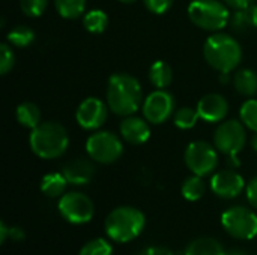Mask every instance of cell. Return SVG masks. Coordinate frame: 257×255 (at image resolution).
Returning <instances> with one entry per match:
<instances>
[{"mask_svg":"<svg viewBox=\"0 0 257 255\" xmlns=\"http://www.w3.org/2000/svg\"><path fill=\"white\" fill-rule=\"evenodd\" d=\"M108 108L117 116H133L143 105V93L139 80L130 74H114L107 86Z\"/></svg>","mask_w":257,"mask_h":255,"instance_id":"cell-1","label":"cell"},{"mask_svg":"<svg viewBox=\"0 0 257 255\" xmlns=\"http://www.w3.org/2000/svg\"><path fill=\"white\" fill-rule=\"evenodd\" d=\"M203 56L215 71L220 74H229L238 68L242 59V50L235 38L226 33H215L206 39Z\"/></svg>","mask_w":257,"mask_h":255,"instance_id":"cell-2","label":"cell"},{"mask_svg":"<svg viewBox=\"0 0 257 255\" xmlns=\"http://www.w3.org/2000/svg\"><path fill=\"white\" fill-rule=\"evenodd\" d=\"M30 147L42 159H54L65 153L69 144L66 129L57 122H41L30 132Z\"/></svg>","mask_w":257,"mask_h":255,"instance_id":"cell-3","label":"cell"},{"mask_svg":"<svg viewBox=\"0 0 257 255\" xmlns=\"http://www.w3.org/2000/svg\"><path fill=\"white\" fill-rule=\"evenodd\" d=\"M145 228V215L130 206L114 209L105 219V233L110 239L125 243L136 239Z\"/></svg>","mask_w":257,"mask_h":255,"instance_id":"cell-4","label":"cell"},{"mask_svg":"<svg viewBox=\"0 0 257 255\" xmlns=\"http://www.w3.org/2000/svg\"><path fill=\"white\" fill-rule=\"evenodd\" d=\"M187 12L193 24L208 32H218L230 21L229 6L220 0H193Z\"/></svg>","mask_w":257,"mask_h":255,"instance_id":"cell-5","label":"cell"},{"mask_svg":"<svg viewBox=\"0 0 257 255\" xmlns=\"http://www.w3.org/2000/svg\"><path fill=\"white\" fill-rule=\"evenodd\" d=\"M247 141V134L242 122L238 120H224L218 125L214 135V146L218 152L227 156V161L233 167H238L241 162L236 155L244 149Z\"/></svg>","mask_w":257,"mask_h":255,"instance_id":"cell-6","label":"cell"},{"mask_svg":"<svg viewBox=\"0 0 257 255\" xmlns=\"http://www.w3.org/2000/svg\"><path fill=\"white\" fill-rule=\"evenodd\" d=\"M87 155L99 164H111L117 161L123 152L120 138L108 131L92 134L86 141Z\"/></svg>","mask_w":257,"mask_h":255,"instance_id":"cell-7","label":"cell"},{"mask_svg":"<svg viewBox=\"0 0 257 255\" xmlns=\"http://www.w3.org/2000/svg\"><path fill=\"white\" fill-rule=\"evenodd\" d=\"M221 222L224 230L236 239L248 240L257 236V215L247 207L235 206L227 209L221 216Z\"/></svg>","mask_w":257,"mask_h":255,"instance_id":"cell-8","label":"cell"},{"mask_svg":"<svg viewBox=\"0 0 257 255\" xmlns=\"http://www.w3.org/2000/svg\"><path fill=\"white\" fill-rule=\"evenodd\" d=\"M184 159L187 167L193 171V174L200 177L208 176L218 165L217 147L205 141H193L185 149Z\"/></svg>","mask_w":257,"mask_h":255,"instance_id":"cell-9","label":"cell"},{"mask_svg":"<svg viewBox=\"0 0 257 255\" xmlns=\"http://www.w3.org/2000/svg\"><path fill=\"white\" fill-rule=\"evenodd\" d=\"M59 212L72 224H86L93 216V203L81 192H68L59 201Z\"/></svg>","mask_w":257,"mask_h":255,"instance_id":"cell-10","label":"cell"},{"mask_svg":"<svg viewBox=\"0 0 257 255\" xmlns=\"http://www.w3.org/2000/svg\"><path fill=\"white\" fill-rule=\"evenodd\" d=\"M173 110H175V99L164 89H157L155 92H152L143 101V105H142L145 119L154 125L164 123L172 116Z\"/></svg>","mask_w":257,"mask_h":255,"instance_id":"cell-11","label":"cell"},{"mask_svg":"<svg viewBox=\"0 0 257 255\" xmlns=\"http://www.w3.org/2000/svg\"><path fill=\"white\" fill-rule=\"evenodd\" d=\"M107 110H108L107 105L101 99L87 98L78 105L75 119L83 129L95 131L104 125L107 119Z\"/></svg>","mask_w":257,"mask_h":255,"instance_id":"cell-12","label":"cell"},{"mask_svg":"<svg viewBox=\"0 0 257 255\" xmlns=\"http://www.w3.org/2000/svg\"><path fill=\"white\" fill-rule=\"evenodd\" d=\"M211 188L221 198H235L244 189V179L233 170H223L212 176Z\"/></svg>","mask_w":257,"mask_h":255,"instance_id":"cell-13","label":"cell"},{"mask_svg":"<svg viewBox=\"0 0 257 255\" xmlns=\"http://www.w3.org/2000/svg\"><path fill=\"white\" fill-rule=\"evenodd\" d=\"M197 111L200 114V119H203L208 123L223 122L229 113V102L223 95L209 93L199 101Z\"/></svg>","mask_w":257,"mask_h":255,"instance_id":"cell-14","label":"cell"},{"mask_svg":"<svg viewBox=\"0 0 257 255\" xmlns=\"http://www.w3.org/2000/svg\"><path fill=\"white\" fill-rule=\"evenodd\" d=\"M120 137L130 144H143L151 137V128L146 119H140L136 116H126L120 122Z\"/></svg>","mask_w":257,"mask_h":255,"instance_id":"cell-15","label":"cell"},{"mask_svg":"<svg viewBox=\"0 0 257 255\" xmlns=\"http://www.w3.org/2000/svg\"><path fill=\"white\" fill-rule=\"evenodd\" d=\"M63 176L66 177L68 183L72 185H86L92 180L95 174V167L90 161L84 158H77L74 161H69L63 170Z\"/></svg>","mask_w":257,"mask_h":255,"instance_id":"cell-16","label":"cell"},{"mask_svg":"<svg viewBox=\"0 0 257 255\" xmlns=\"http://www.w3.org/2000/svg\"><path fill=\"white\" fill-rule=\"evenodd\" d=\"M230 26L238 33H247L257 29V5L236 9L230 17Z\"/></svg>","mask_w":257,"mask_h":255,"instance_id":"cell-17","label":"cell"},{"mask_svg":"<svg viewBox=\"0 0 257 255\" xmlns=\"http://www.w3.org/2000/svg\"><path fill=\"white\" fill-rule=\"evenodd\" d=\"M233 84L238 93L244 96L257 95V72L251 69H239L233 77Z\"/></svg>","mask_w":257,"mask_h":255,"instance_id":"cell-18","label":"cell"},{"mask_svg":"<svg viewBox=\"0 0 257 255\" xmlns=\"http://www.w3.org/2000/svg\"><path fill=\"white\" fill-rule=\"evenodd\" d=\"M148 77L152 86H155L157 89H166L172 83L173 74L169 63H166L164 60H157L151 65Z\"/></svg>","mask_w":257,"mask_h":255,"instance_id":"cell-19","label":"cell"},{"mask_svg":"<svg viewBox=\"0 0 257 255\" xmlns=\"http://www.w3.org/2000/svg\"><path fill=\"white\" fill-rule=\"evenodd\" d=\"M185 255H226L221 243L212 237H200L191 242Z\"/></svg>","mask_w":257,"mask_h":255,"instance_id":"cell-20","label":"cell"},{"mask_svg":"<svg viewBox=\"0 0 257 255\" xmlns=\"http://www.w3.org/2000/svg\"><path fill=\"white\" fill-rule=\"evenodd\" d=\"M17 120L21 126L35 129L41 123V111L33 102H23L17 107Z\"/></svg>","mask_w":257,"mask_h":255,"instance_id":"cell-21","label":"cell"},{"mask_svg":"<svg viewBox=\"0 0 257 255\" xmlns=\"http://www.w3.org/2000/svg\"><path fill=\"white\" fill-rule=\"evenodd\" d=\"M66 177L63 176V173H50V174H45L42 177V182H41V191L50 197V198H56V197H60L66 188Z\"/></svg>","mask_w":257,"mask_h":255,"instance_id":"cell-22","label":"cell"},{"mask_svg":"<svg viewBox=\"0 0 257 255\" xmlns=\"http://www.w3.org/2000/svg\"><path fill=\"white\" fill-rule=\"evenodd\" d=\"M83 26L90 33H102L108 26V17L102 9H92L84 15Z\"/></svg>","mask_w":257,"mask_h":255,"instance_id":"cell-23","label":"cell"},{"mask_svg":"<svg viewBox=\"0 0 257 255\" xmlns=\"http://www.w3.org/2000/svg\"><path fill=\"white\" fill-rule=\"evenodd\" d=\"M56 11L66 20L78 18L86 8V0H54Z\"/></svg>","mask_w":257,"mask_h":255,"instance_id":"cell-24","label":"cell"},{"mask_svg":"<svg viewBox=\"0 0 257 255\" xmlns=\"http://www.w3.org/2000/svg\"><path fill=\"white\" fill-rule=\"evenodd\" d=\"M35 41V32L27 26H15L8 33V42L14 47H29Z\"/></svg>","mask_w":257,"mask_h":255,"instance_id":"cell-25","label":"cell"},{"mask_svg":"<svg viewBox=\"0 0 257 255\" xmlns=\"http://www.w3.org/2000/svg\"><path fill=\"white\" fill-rule=\"evenodd\" d=\"M205 194V182L200 176L188 177L182 185V195L190 201H197Z\"/></svg>","mask_w":257,"mask_h":255,"instance_id":"cell-26","label":"cell"},{"mask_svg":"<svg viewBox=\"0 0 257 255\" xmlns=\"http://www.w3.org/2000/svg\"><path fill=\"white\" fill-rule=\"evenodd\" d=\"M200 119V114L197 108L191 107H182L175 113V125L181 129H191L197 125Z\"/></svg>","mask_w":257,"mask_h":255,"instance_id":"cell-27","label":"cell"},{"mask_svg":"<svg viewBox=\"0 0 257 255\" xmlns=\"http://www.w3.org/2000/svg\"><path fill=\"white\" fill-rule=\"evenodd\" d=\"M239 116H241V122L244 123V126H247L253 132H257V99L254 98L247 99L241 105Z\"/></svg>","mask_w":257,"mask_h":255,"instance_id":"cell-28","label":"cell"},{"mask_svg":"<svg viewBox=\"0 0 257 255\" xmlns=\"http://www.w3.org/2000/svg\"><path fill=\"white\" fill-rule=\"evenodd\" d=\"M80 255H113V249L104 239H95L81 248Z\"/></svg>","mask_w":257,"mask_h":255,"instance_id":"cell-29","label":"cell"},{"mask_svg":"<svg viewBox=\"0 0 257 255\" xmlns=\"http://www.w3.org/2000/svg\"><path fill=\"white\" fill-rule=\"evenodd\" d=\"M48 0H20V8L27 17H39L47 9Z\"/></svg>","mask_w":257,"mask_h":255,"instance_id":"cell-30","label":"cell"},{"mask_svg":"<svg viewBox=\"0 0 257 255\" xmlns=\"http://www.w3.org/2000/svg\"><path fill=\"white\" fill-rule=\"evenodd\" d=\"M14 62H15V56H14L12 48L8 44H2L0 45V74L6 75L14 68Z\"/></svg>","mask_w":257,"mask_h":255,"instance_id":"cell-31","label":"cell"},{"mask_svg":"<svg viewBox=\"0 0 257 255\" xmlns=\"http://www.w3.org/2000/svg\"><path fill=\"white\" fill-rule=\"evenodd\" d=\"M146 9L152 14H157V15H161L164 12H167L172 5H173V0H143Z\"/></svg>","mask_w":257,"mask_h":255,"instance_id":"cell-32","label":"cell"},{"mask_svg":"<svg viewBox=\"0 0 257 255\" xmlns=\"http://www.w3.org/2000/svg\"><path fill=\"white\" fill-rule=\"evenodd\" d=\"M247 198L251 203V206L257 209V177H254L247 186Z\"/></svg>","mask_w":257,"mask_h":255,"instance_id":"cell-33","label":"cell"},{"mask_svg":"<svg viewBox=\"0 0 257 255\" xmlns=\"http://www.w3.org/2000/svg\"><path fill=\"white\" fill-rule=\"evenodd\" d=\"M229 8H233V9H241V8H245V6H250L254 3V0H223Z\"/></svg>","mask_w":257,"mask_h":255,"instance_id":"cell-34","label":"cell"},{"mask_svg":"<svg viewBox=\"0 0 257 255\" xmlns=\"http://www.w3.org/2000/svg\"><path fill=\"white\" fill-rule=\"evenodd\" d=\"M137 255H175L173 252H170L169 249H166V248H155V246H151V248H148V249H145V251H142V252H139Z\"/></svg>","mask_w":257,"mask_h":255,"instance_id":"cell-35","label":"cell"},{"mask_svg":"<svg viewBox=\"0 0 257 255\" xmlns=\"http://www.w3.org/2000/svg\"><path fill=\"white\" fill-rule=\"evenodd\" d=\"M0 230H2V236H0V242H5V239L8 237V228L5 224H0Z\"/></svg>","mask_w":257,"mask_h":255,"instance_id":"cell-36","label":"cell"},{"mask_svg":"<svg viewBox=\"0 0 257 255\" xmlns=\"http://www.w3.org/2000/svg\"><path fill=\"white\" fill-rule=\"evenodd\" d=\"M250 144H251L253 150H254V152H257V132H254V135L251 137V141H250Z\"/></svg>","mask_w":257,"mask_h":255,"instance_id":"cell-37","label":"cell"},{"mask_svg":"<svg viewBox=\"0 0 257 255\" xmlns=\"http://www.w3.org/2000/svg\"><path fill=\"white\" fill-rule=\"evenodd\" d=\"M119 2H122V3H134L137 0H119Z\"/></svg>","mask_w":257,"mask_h":255,"instance_id":"cell-38","label":"cell"},{"mask_svg":"<svg viewBox=\"0 0 257 255\" xmlns=\"http://www.w3.org/2000/svg\"><path fill=\"white\" fill-rule=\"evenodd\" d=\"M229 255H245V254H242V252H230Z\"/></svg>","mask_w":257,"mask_h":255,"instance_id":"cell-39","label":"cell"}]
</instances>
